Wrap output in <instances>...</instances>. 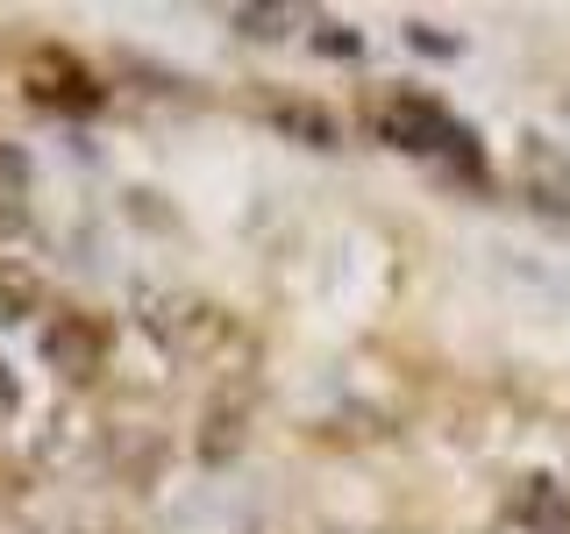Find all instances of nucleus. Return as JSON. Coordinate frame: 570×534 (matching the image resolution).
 Instances as JSON below:
<instances>
[{
    "mask_svg": "<svg viewBox=\"0 0 570 534\" xmlns=\"http://www.w3.org/2000/svg\"><path fill=\"white\" fill-rule=\"evenodd\" d=\"M379 129L400 142V150H456L463 157V129L442 115L435 100H414V93H392L379 107Z\"/></svg>",
    "mask_w": 570,
    "mask_h": 534,
    "instance_id": "1",
    "label": "nucleus"
},
{
    "mask_svg": "<svg viewBox=\"0 0 570 534\" xmlns=\"http://www.w3.org/2000/svg\"><path fill=\"white\" fill-rule=\"evenodd\" d=\"M521 171H534V192H542V200H570V157L557 150V142L528 136V150H521Z\"/></svg>",
    "mask_w": 570,
    "mask_h": 534,
    "instance_id": "2",
    "label": "nucleus"
},
{
    "mask_svg": "<svg viewBox=\"0 0 570 534\" xmlns=\"http://www.w3.org/2000/svg\"><path fill=\"white\" fill-rule=\"evenodd\" d=\"M528 521H534V527H557V534H563V527H570V498L542 485V492H534V506H528Z\"/></svg>",
    "mask_w": 570,
    "mask_h": 534,
    "instance_id": "3",
    "label": "nucleus"
}]
</instances>
